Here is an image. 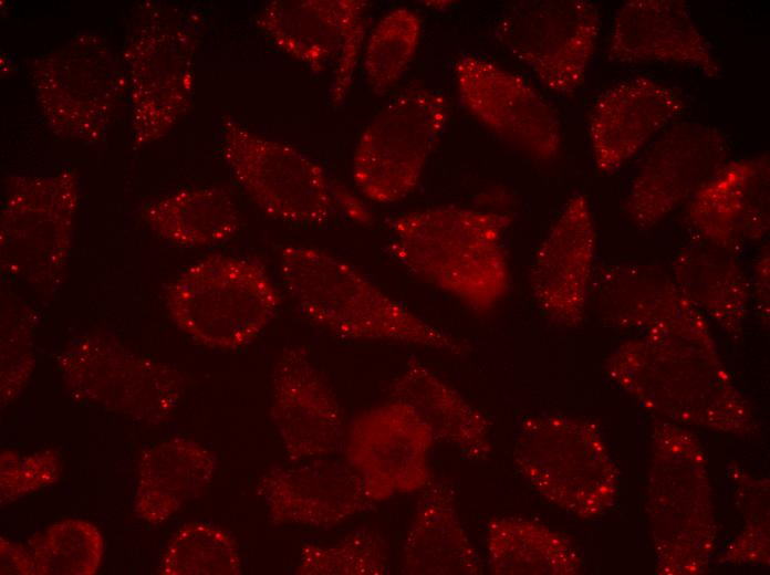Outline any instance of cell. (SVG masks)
Returning <instances> with one entry per match:
<instances>
[{
    "mask_svg": "<svg viewBox=\"0 0 770 575\" xmlns=\"http://www.w3.org/2000/svg\"><path fill=\"white\" fill-rule=\"evenodd\" d=\"M508 215L455 206L400 215L388 222V251L409 272L475 312L504 296Z\"/></svg>",
    "mask_w": 770,
    "mask_h": 575,
    "instance_id": "1",
    "label": "cell"
},
{
    "mask_svg": "<svg viewBox=\"0 0 770 575\" xmlns=\"http://www.w3.org/2000/svg\"><path fill=\"white\" fill-rule=\"evenodd\" d=\"M280 274L301 315L340 337L414 344L459 356L469 351L326 251L288 245L280 254Z\"/></svg>",
    "mask_w": 770,
    "mask_h": 575,
    "instance_id": "2",
    "label": "cell"
},
{
    "mask_svg": "<svg viewBox=\"0 0 770 575\" xmlns=\"http://www.w3.org/2000/svg\"><path fill=\"white\" fill-rule=\"evenodd\" d=\"M164 299L181 331L219 349L251 343L281 302L262 263L229 255L206 257L187 266L166 285Z\"/></svg>",
    "mask_w": 770,
    "mask_h": 575,
    "instance_id": "3",
    "label": "cell"
},
{
    "mask_svg": "<svg viewBox=\"0 0 770 575\" xmlns=\"http://www.w3.org/2000/svg\"><path fill=\"white\" fill-rule=\"evenodd\" d=\"M448 117L445 96L416 87L395 96L363 128L352 175L367 199L392 203L418 185Z\"/></svg>",
    "mask_w": 770,
    "mask_h": 575,
    "instance_id": "4",
    "label": "cell"
},
{
    "mask_svg": "<svg viewBox=\"0 0 770 575\" xmlns=\"http://www.w3.org/2000/svg\"><path fill=\"white\" fill-rule=\"evenodd\" d=\"M222 155L246 195L273 219L310 226L333 217L332 180L315 160L292 145L227 119Z\"/></svg>",
    "mask_w": 770,
    "mask_h": 575,
    "instance_id": "5",
    "label": "cell"
},
{
    "mask_svg": "<svg viewBox=\"0 0 770 575\" xmlns=\"http://www.w3.org/2000/svg\"><path fill=\"white\" fill-rule=\"evenodd\" d=\"M600 32V12L585 0H524L500 17L499 42L549 90L573 94L583 84Z\"/></svg>",
    "mask_w": 770,
    "mask_h": 575,
    "instance_id": "6",
    "label": "cell"
},
{
    "mask_svg": "<svg viewBox=\"0 0 770 575\" xmlns=\"http://www.w3.org/2000/svg\"><path fill=\"white\" fill-rule=\"evenodd\" d=\"M361 0H275L257 24L284 54L315 73L331 72L329 98L342 106L350 93L367 29Z\"/></svg>",
    "mask_w": 770,
    "mask_h": 575,
    "instance_id": "7",
    "label": "cell"
},
{
    "mask_svg": "<svg viewBox=\"0 0 770 575\" xmlns=\"http://www.w3.org/2000/svg\"><path fill=\"white\" fill-rule=\"evenodd\" d=\"M76 203V181L66 171L13 179L1 215L6 271L38 285L56 279L70 248Z\"/></svg>",
    "mask_w": 770,
    "mask_h": 575,
    "instance_id": "8",
    "label": "cell"
},
{
    "mask_svg": "<svg viewBox=\"0 0 770 575\" xmlns=\"http://www.w3.org/2000/svg\"><path fill=\"white\" fill-rule=\"evenodd\" d=\"M430 427L408 404L392 401L358 414L344 438V459L364 481L376 504L431 482Z\"/></svg>",
    "mask_w": 770,
    "mask_h": 575,
    "instance_id": "9",
    "label": "cell"
},
{
    "mask_svg": "<svg viewBox=\"0 0 770 575\" xmlns=\"http://www.w3.org/2000/svg\"><path fill=\"white\" fill-rule=\"evenodd\" d=\"M60 363L73 391L146 421L165 419L183 391V378L176 370L103 338L77 342Z\"/></svg>",
    "mask_w": 770,
    "mask_h": 575,
    "instance_id": "10",
    "label": "cell"
},
{
    "mask_svg": "<svg viewBox=\"0 0 770 575\" xmlns=\"http://www.w3.org/2000/svg\"><path fill=\"white\" fill-rule=\"evenodd\" d=\"M514 461L550 501L579 515L593 513L602 495L600 448L584 422L533 417L519 428Z\"/></svg>",
    "mask_w": 770,
    "mask_h": 575,
    "instance_id": "11",
    "label": "cell"
},
{
    "mask_svg": "<svg viewBox=\"0 0 770 575\" xmlns=\"http://www.w3.org/2000/svg\"><path fill=\"white\" fill-rule=\"evenodd\" d=\"M455 79L462 105L500 138L535 159L558 154L559 121L526 79L471 54L457 61Z\"/></svg>",
    "mask_w": 770,
    "mask_h": 575,
    "instance_id": "12",
    "label": "cell"
},
{
    "mask_svg": "<svg viewBox=\"0 0 770 575\" xmlns=\"http://www.w3.org/2000/svg\"><path fill=\"white\" fill-rule=\"evenodd\" d=\"M270 416L293 462L333 454L344 445L340 401L304 347H287L277 359Z\"/></svg>",
    "mask_w": 770,
    "mask_h": 575,
    "instance_id": "13",
    "label": "cell"
},
{
    "mask_svg": "<svg viewBox=\"0 0 770 575\" xmlns=\"http://www.w3.org/2000/svg\"><path fill=\"white\" fill-rule=\"evenodd\" d=\"M256 491L273 525L330 529L375 506L363 479L345 459L270 469Z\"/></svg>",
    "mask_w": 770,
    "mask_h": 575,
    "instance_id": "14",
    "label": "cell"
},
{
    "mask_svg": "<svg viewBox=\"0 0 770 575\" xmlns=\"http://www.w3.org/2000/svg\"><path fill=\"white\" fill-rule=\"evenodd\" d=\"M727 137L699 123L673 125L645 156L635 179L628 210L641 223L658 220L693 187L724 161Z\"/></svg>",
    "mask_w": 770,
    "mask_h": 575,
    "instance_id": "15",
    "label": "cell"
},
{
    "mask_svg": "<svg viewBox=\"0 0 770 575\" xmlns=\"http://www.w3.org/2000/svg\"><path fill=\"white\" fill-rule=\"evenodd\" d=\"M685 101L676 90L637 76L604 91L589 117V137L597 169L610 172L635 155L657 132L679 117Z\"/></svg>",
    "mask_w": 770,
    "mask_h": 575,
    "instance_id": "16",
    "label": "cell"
},
{
    "mask_svg": "<svg viewBox=\"0 0 770 575\" xmlns=\"http://www.w3.org/2000/svg\"><path fill=\"white\" fill-rule=\"evenodd\" d=\"M607 54L622 63H675L709 77L721 73L709 42L679 0L626 2L614 19Z\"/></svg>",
    "mask_w": 770,
    "mask_h": 575,
    "instance_id": "17",
    "label": "cell"
},
{
    "mask_svg": "<svg viewBox=\"0 0 770 575\" xmlns=\"http://www.w3.org/2000/svg\"><path fill=\"white\" fill-rule=\"evenodd\" d=\"M594 243L587 202L582 196H574L543 240L531 271L533 294L552 316L564 322L580 318Z\"/></svg>",
    "mask_w": 770,
    "mask_h": 575,
    "instance_id": "18",
    "label": "cell"
},
{
    "mask_svg": "<svg viewBox=\"0 0 770 575\" xmlns=\"http://www.w3.org/2000/svg\"><path fill=\"white\" fill-rule=\"evenodd\" d=\"M181 31L167 22H153L152 27L142 28L136 33L147 46V59L133 54L129 56L134 77V107L145 100L155 85L149 100L134 119L135 129H146L145 139L166 134L189 105L192 92V46Z\"/></svg>",
    "mask_w": 770,
    "mask_h": 575,
    "instance_id": "19",
    "label": "cell"
},
{
    "mask_svg": "<svg viewBox=\"0 0 770 575\" xmlns=\"http://www.w3.org/2000/svg\"><path fill=\"white\" fill-rule=\"evenodd\" d=\"M400 571L407 575H479L481 558L459 519L451 484L430 482L407 532Z\"/></svg>",
    "mask_w": 770,
    "mask_h": 575,
    "instance_id": "20",
    "label": "cell"
},
{
    "mask_svg": "<svg viewBox=\"0 0 770 575\" xmlns=\"http://www.w3.org/2000/svg\"><path fill=\"white\" fill-rule=\"evenodd\" d=\"M768 176L767 155L729 164L699 190L694 222L719 241L759 236L768 226Z\"/></svg>",
    "mask_w": 770,
    "mask_h": 575,
    "instance_id": "21",
    "label": "cell"
},
{
    "mask_svg": "<svg viewBox=\"0 0 770 575\" xmlns=\"http://www.w3.org/2000/svg\"><path fill=\"white\" fill-rule=\"evenodd\" d=\"M391 394L392 399L410 405L419 414L435 440L450 443L472 460L491 454L487 418L415 357L393 381Z\"/></svg>",
    "mask_w": 770,
    "mask_h": 575,
    "instance_id": "22",
    "label": "cell"
},
{
    "mask_svg": "<svg viewBox=\"0 0 770 575\" xmlns=\"http://www.w3.org/2000/svg\"><path fill=\"white\" fill-rule=\"evenodd\" d=\"M216 470L214 454L198 443L174 438L145 452L139 462L135 509L160 523L202 495Z\"/></svg>",
    "mask_w": 770,
    "mask_h": 575,
    "instance_id": "23",
    "label": "cell"
},
{
    "mask_svg": "<svg viewBox=\"0 0 770 575\" xmlns=\"http://www.w3.org/2000/svg\"><path fill=\"white\" fill-rule=\"evenodd\" d=\"M144 217L162 238L184 248L229 241L241 223L233 198L215 186L183 189L158 198L145 206Z\"/></svg>",
    "mask_w": 770,
    "mask_h": 575,
    "instance_id": "24",
    "label": "cell"
},
{
    "mask_svg": "<svg viewBox=\"0 0 770 575\" xmlns=\"http://www.w3.org/2000/svg\"><path fill=\"white\" fill-rule=\"evenodd\" d=\"M489 568L496 575L573 574L574 550L559 534L514 516H496L486 526Z\"/></svg>",
    "mask_w": 770,
    "mask_h": 575,
    "instance_id": "25",
    "label": "cell"
},
{
    "mask_svg": "<svg viewBox=\"0 0 770 575\" xmlns=\"http://www.w3.org/2000/svg\"><path fill=\"white\" fill-rule=\"evenodd\" d=\"M422 35L419 15L407 8L386 13L372 30L363 52V70L371 91L388 92L412 63Z\"/></svg>",
    "mask_w": 770,
    "mask_h": 575,
    "instance_id": "26",
    "label": "cell"
},
{
    "mask_svg": "<svg viewBox=\"0 0 770 575\" xmlns=\"http://www.w3.org/2000/svg\"><path fill=\"white\" fill-rule=\"evenodd\" d=\"M160 569L169 575H237L241 564L237 543L227 532L190 522L169 541Z\"/></svg>",
    "mask_w": 770,
    "mask_h": 575,
    "instance_id": "27",
    "label": "cell"
},
{
    "mask_svg": "<svg viewBox=\"0 0 770 575\" xmlns=\"http://www.w3.org/2000/svg\"><path fill=\"white\" fill-rule=\"evenodd\" d=\"M30 543L34 574H93L103 552V540L97 529L80 520L54 524Z\"/></svg>",
    "mask_w": 770,
    "mask_h": 575,
    "instance_id": "28",
    "label": "cell"
},
{
    "mask_svg": "<svg viewBox=\"0 0 770 575\" xmlns=\"http://www.w3.org/2000/svg\"><path fill=\"white\" fill-rule=\"evenodd\" d=\"M389 572L387 547L382 535L362 527L332 545L305 544L298 575H384Z\"/></svg>",
    "mask_w": 770,
    "mask_h": 575,
    "instance_id": "29",
    "label": "cell"
},
{
    "mask_svg": "<svg viewBox=\"0 0 770 575\" xmlns=\"http://www.w3.org/2000/svg\"><path fill=\"white\" fill-rule=\"evenodd\" d=\"M56 458L51 452L21 459L7 451L1 457V499H15L51 483L56 478Z\"/></svg>",
    "mask_w": 770,
    "mask_h": 575,
    "instance_id": "30",
    "label": "cell"
},
{
    "mask_svg": "<svg viewBox=\"0 0 770 575\" xmlns=\"http://www.w3.org/2000/svg\"><path fill=\"white\" fill-rule=\"evenodd\" d=\"M331 191L335 210H340L345 217L356 223L370 224L372 222V211L346 186L332 180Z\"/></svg>",
    "mask_w": 770,
    "mask_h": 575,
    "instance_id": "31",
    "label": "cell"
},
{
    "mask_svg": "<svg viewBox=\"0 0 770 575\" xmlns=\"http://www.w3.org/2000/svg\"><path fill=\"white\" fill-rule=\"evenodd\" d=\"M1 574H34L30 551L1 539Z\"/></svg>",
    "mask_w": 770,
    "mask_h": 575,
    "instance_id": "32",
    "label": "cell"
}]
</instances>
